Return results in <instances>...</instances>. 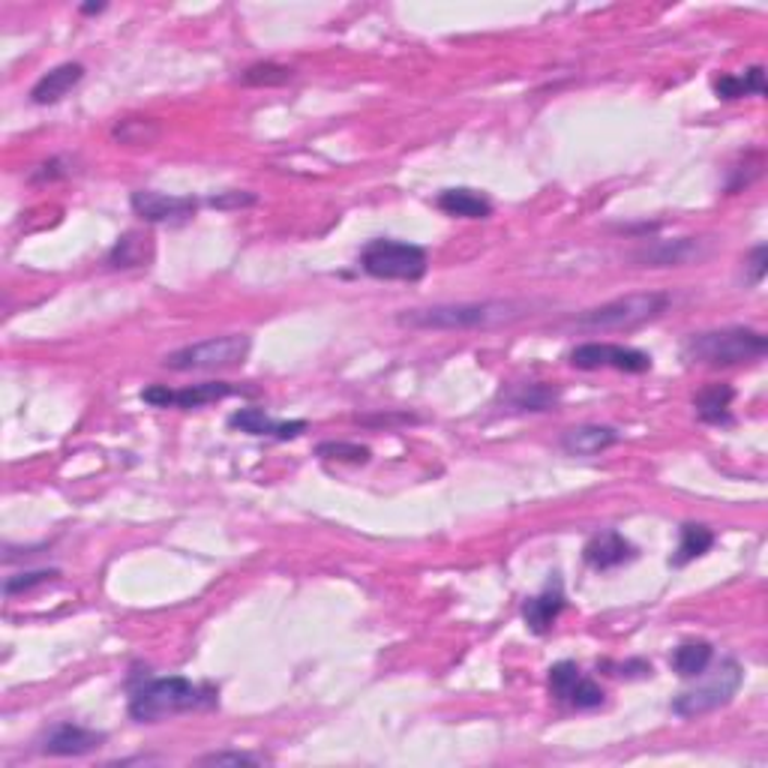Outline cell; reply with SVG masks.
<instances>
[{
  "label": "cell",
  "instance_id": "52a82bcc",
  "mask_svg": "<svg viewBox=\"0 0 768 768\" xmlns=\"http://www.w3.org/2000/svg\"><path fill=\"white\" fill-rule=\"evenodd\" d=\"M744 682L742 667L735 660H723L718 670L711 672V679L706 684H696L691 691H684L672 699V711L679 718H703L715 708L732 703V696L739 694V687Z\"/></svg>",
  "mask_w": 768,
  "mask_h": 768
},
{
  "label": "cell",
  "instance_id": "8992f818",
  "mask_svg": "<svg viewBox=\"0 0 768 768\" xmlns=\"http://www.w3.org/2000/svg\"><path fill=\"white\" fill-rule=\"evenodd\" d=\"M253 340L249 333H225L214 340L193 342L183 345L178 352L162 357V366H169L174 373H214V369H232L241 366L249 357Z\"/></svg>",
  "mask_w": 768,
  "mask_h": 768
},
{
  "label": "cell",
  "instance_id": "9c48e42d",
  "mask_svg": "<svg viewBox=\"0 0 768 768\" xmlns=\"http://www.w3.org/2000/svg\"><path fill=\"white\" fill-rule=\"evenodd\" d=\"M237 391L241 388H234L229 381H202V385L183 388V391H171L166 385H150L142 391V400L147 405H157V409H202L208 403H220Z\"/></svg>",
  "mask_w": 768,
  "mask_h": 768
},
{
  "label": "cell",
  "instance_id": "ba28073f",
  "mask_svg": "<svg viewBox=\"0 0 768 768\" xmlns=\"http://www.w3.org/2000/svg\"><path fill=\"white\" fill-rule=\"evenodd\" d=\"M568 361L576 369H619V373H648L651 369V354L639 352V349H627V345H615V342H583L576 345Z\"/></svg>",
  "mask_w": 768,
  "mask_h": 768
},
{
  "label": "cell",
  "instance_id": "ffe728a7",
  "mask_svg": "<svg viewBox=\"0 0 768 768\" xmlns=\"http://www.w3.org/2000/svg\"><path fill=\"white\" fill-rule=\"evenodd\" d=\"M732 400H735V391H732L730 385H708V388H703V391L694 397V409L703 424H711V427H730Z\"/></svg>",
  "mask_w": 768,
  "mask_h": 768
},
{
  "label": "cell",
  "instance_id": "f546056e",
  "mask_svg": "<svg viewBox=\"0 0 768 768\" xmlns=\"http://www.w3.org/2000/svg\"><path fill=\"white\" fill-rule=\"evenodd\" d=\"M202 766H256V763H265L261 756L256 754H237V751H222V754H208L198 759Z\"/></svg>",
  "mask_w": 768,
  "mask_h": 768
},
{
  "label": "cell",
  "instance_id": "e0dca14e",
  "mask_svg": "<svg viewBox=\"0 0 768 768\" xmlns=\"http://www.w3.org/2000/svg\"><path fill=\"white\" fill-rule=\"evenodd\" d=\"M619 429L600 427V424H583V427H571L561 436V451L571 456H598V453L610 451L612 444H619Z\"/></svg>",
  "mask_w": 768,
  "mask_h": 768
},
{
  "label": "cell",
  "instance_id": "2e32d148",
  "mask_svg": "<svg viewBox=\"0 0 768 768\" xmlns=\"http://www.w3.org/2000/svg\"><path fill=\"white\" fill-rule=\"evenodd\" d=\"M583 559L595 571H612V568H622L627 561H634L636 547L627 537L619 535L615 528H610V532H600V535L588 540L586 549H583Z\"/></svg>",
  "mask_w": 768,
  "mask_h": 768
},
{
  "label": "cell",
  "instance_id": "7c38bea8",
  "mask_svg": "<svg viewBox=\"0 0 768 768\" xmlns=\"http://www.w3.org/2000/svg\"><path fill=\"white\" fill-rule=\"evenodd\" d=\"M711 253V246L703 237H679V241H660L646 249L634 253V261L643 268H682L691 261H703Z\"/></svg>",
  "mask_w": 768,
  "mask_h": 768
},
{
  "label": "cell",
  "instance_id": "cb8c5ba5",
  "mask_svg": "<svg viewBox=\"0 0 768 768\" xmlns=\"http://www.w3.org/2000/svg\"><path fill=\"white\" fill-rule=\"evenodd\" d=\"M711 658H715V648L708 646L706 639H694V643H682L675 648L670 663L682 679H699L711 667Z\"/></svg>",
  "mask_w": 768,
  "mask_h": 768
},
{
  "label": "cell",
  "instance_id": "d6986e66",
  "mask_svg": "<svg viewBox=\"0 0 768 768\" xmlns=\"http://www.w3.org/2000/svg\"><path fill=\"white\" fill-rule=\"evenodd\" d=\"M441 214L448 217H460V220H487L492 217V202L477 190L468 186H453V190H441L436 198Z\"/></svg>",
  "mask_w": 768,
  "mask_h": 768
},
{
  "label": "cell",
  "instance_id": "44dd1931",
  "mask_svg": "<svg viewBox=\"0 0 768 768\" xmlns=\"http://www.w3.org/2000/svg\"><path fill=\"white\" fill-rule=\"evenodd\" d=\"M559 400L561 391L549 381H528V385H516L504 393V403L516 412H552Z\"/></svg>",
  "mask_w": 768,
  "mask_h": 768
},
{
  "label": "cell",
  "instance_id": "4dcf8cb0",
  "mask_svg": "<svg viewBox=\"0 0 768 768\" xmlns=\"http://www.w3.org/2000/svg\"><path fill=\"white\" fill-rule=\"evenodd\" d=\"M744 270H747V282L751 285H759V282L766 280V270H768V246L759 244L751 253V258H747V265H744Z\"/></svg>",
  "mask_w": 768,
  "mask_h": 768
},
{
  "label": "cell",
  "instance_id": "d6a6232c",
  "mask_svg": "<svg viewBox=\"0 0 768 768\" xmlns=\"http://www.w3.org/2000/svg\"><path fill=\"white\" fill-rule=\"evenodd\" d=\"M63 166V159L58 157V159H49V162H42L34 174H31V181L34 183H42V181H58V178H63L66 171L61 169Z\"/></svg>",
  "mask_w": 768,
  "mask_h": 768
},
{
  "label": "cell",
  "instance_id": "f1b7e54d",
  "mask_svg": "<svg viewBox=\"0 0 768 768\" xmlns=\"http://www.w3.org/2000/svg\"><path fill=\"white\" fill-rule=\"evenodd\" d=\"M318 456L325 460H340V463H369V448H361V444H349V441H325L318 444Z\"/></svg>",
  "mask_w": 768,
  "mask_h": 768
},
{
  "label": "cell",
  "instance_id": "484cf974",
  "mask_svg": "<svg viewBox=\"0 0 768 768\" xmlns=\"http://www.w3.org/2000/svg\"><path fill=\"white\" fill-rule=\"evenodd\" d=\"M292 78H294V70H289V66H282V63H273V61L253 63V66H246L244 75H241V82H244L246 87H282V85H289Z\"/></svg>",
  "mask_w": 768,
  "mask_h": 768
},
{
  "label": "cell",
  "instance_id": "30bf717a",
  "mask_svg": "<svg viewBox=\"0 0 768 768\" xmlns=\"http://www.w3.org/2000/svg\"><path fill=\"white\" fill-rule=\"evenodd\" d=\"M549 694L573 708H598L604 703V691L592 679H586L573 660H561L556 667H549Z\"/></svg>",
  "mask_w": 768,
  "mask_h": 768
},
{
  "label": "cell",
  "instance_id": "5b68a950",
  "mask_svg": "<svg viewBox=\"0 0 768 768\" xmlns=\"http://www.w3.org/2000/svg\"><path fill=\"white\" fill-rule=\"evenodd\" d=\"M361 268L373 280L388 282H417L429 268L427 253L409 241L376 237L361 249Z\"/></svg>",
  "mask_w": 768,
  "mask_h": 768
},
{
  "label": "cell",
  "instance_id": "8fae6325",
  "mask_svg": "<svg viewBox=\"0 0 768 768\" xmlns=\"http://www.w3.org/2000/svg\"><path fill=\"white\" fill-rule=\"evenodd\" d=\"M130 205L135 217H142L145 222H171V225L193 220V214L198 210V202L193 196H166L154 190H135Z\"/></svg>",
  "mask_w": 768,
  "mask_h": 768
},
{
  "label": "cell",
  "instance_id": "277c9868",
  "mask_svg": "<svg viewBox=\"0 0 768 768\" xmlns=\"http://www.w3.org/2000/svg\"><path fill=\"white\" fill-rule=\"evenodd\" d=\"M667 306H670V294L663 292L624 294V297L580 313L573 318V325L583 330H634L655 321Z\"/></svg>",
  "mask_w": 768,
  "mask_h": 768
},
{
  "label": "cell",
  "instance_id": "1f68e13d",
  "mask_svg": "<svg viewBox=\"0 0 768 768\" xmlns=\"http://www.w3.org/2000/svg\"><path fill=\"white\" fill-rule=\"evenodd\" d=\"M249 205H256V196H253V193H237V190H229V193H222V196L210 198V208L217 210L249 208Z\"/></svg>",
  "mask_w": 768,
  "mask_h": 768
},
{
  "label": "cell",
  "instance_id": "7402d4cb",
  "mask_svg": "<svg viewBox=\"0 0 768 768\" xmlns=\"http://www.w3.org/2000/svg\"><path fill=\"white\" fill-rule=\"evenodd\" d=\"M711 547H715V532H711L708 525L684 523L682 535H679V549H675L670 564L672 568H684V564H691V561L699 559V556H706Z\"/></svg>",
  "mask_w": 768,
  "mask_h": 768
},
{
  "label": "cell",
  "instance_id": "4fadbf2b",
  "mask_svg": "<svg viewBox=\"0 0 768 768\" xmlns=\"http://www.w3.org/2000/svg\"><path fill=\"white\" fill-rule=\"evenodd\" d=\"M106 744V732L87 730L82 723L63 720L58 727H51L42 739V754L46 756H85L94 754Z\"/></svg>",
  "mask_w": 768,
  "mask_h": 768
},
{
  "label": "cell",
  "instance_id": "4316f807",
  "mask_svg": "<svg viewBox=\"0 0 768 768\" xmlns=\"http://www.w3.org/2000/svg\"><path fill=\"white\" fill-rule=\"evenodd\" d=\"M114 138L123 145H154L159 138V123L154 121H121L114 126Z\"/></svg>",
  "mask_w": 768,
  "mask_h": 768
},
{
  "label": "cell",
  "instance_id": "836d02e7",
  "mask_svg": "<svg viewBox=\"0 0 768 768\" xmlns=\"http://www.w3.org/2000/svg\"><path fill=\"white\" fill-rule=\"evenodd\" d=\"M102 10H106V3H85V7H82V13L85 15H97L102 13Z\"/></svg>",
  "mask_w": 768,
  "mask_h": 768
},
{
  "label": "cell",
  "instance_id": "3957f363",
  "mask_svg": "<svg viewBox=\"0 0 768 768\" xmlns=\"http://www.w3.org/2000/svg\"><path fill=\"white\" fill-rule=\"evenodd\" d=\"M768 352V340L754 328H723L694 333L682 342L684 364L739 366L754 364Z\"/></svg>",
  "mask_w": 768,
  "mask_h": 768
},
{
  "label": "cell",
  "instance_id": "83f0119b",
  "mask_svg": "<svg viewBox=\"0 0 768 768\" xmlns=\"http://www.w3.org/2000/svg\"><path fill=\"white\" fill-rule=\"evenodd\" d=\"M58 576H61L58 571L15 573V576H7V583H3V595H7V598H15V595H22V592H31V588L46 586V583L58 580Z\"/></svg>",
  "mask_w": 768,
  "mask_h": 768
},
{
  "label": "cell",
  "instance_id": "603a6c76",
  "mask_svg": "<svg viewBox=\"0 0 768 768\" xmlns=\"http://www.w3.org/2000/svg\"><path fill=\"white\" fill-rule=\"evenodd\" d=\"M718 99H742V97H766V70L751 66L744 75H720L715 82Z\"/></svg>",
  "mask_w": 768,
  "mask_h": 768
},
{
  "label": "cell",
  "instance_id": "9a60e30c",
  "mask_svg": "<svg viewBox=\"0 0 768 768\" xmlns=\"http://www.w3.org/2000/svg\"><path fill=\"white\" fill-rule=\"evenodd\" d=\"M564 607H568L564 586H561L559 573H552L547 588H544L540 595H535V598L525 600V607H523L525 627L537 636L549 634V631H552V624L559 622V615L564 612Z\"/></svg>",
  "mask_w": 768,
  "mask_h": 768
},
{
  "label": "cell",
  "instance_id": "d4e9b609",
  "mask_svg": "<svg viewBox=\"0 0 768 768\" xmlns=\"http://www.w3.org/2000/svg\"><path fill=\"white\" fill-rule=\"evenodd\" d=\"M150 256H154L150 237L138 232H126L109 253V265L111 268H147Z\"/></svg>",
  "mask_w": 768,
  "mask_h": 768
},
{
  "label": "cell",
  "instance_id": "ac0fdd59",
  "mask_svg": "<svg viewBox=\"0 0 768 768\" xmlns=\"http://www.w3.org/2000/svg\"><path fill=\"white\" fill-rule=\"evenodd\" d=\"M82 78H85V66H82V63H61V66L49 70V73L39 78L37 85L31 87V99H34L37 106H54V102H61Z\"/></svg>",
  "mask_w": 768,
  "mask_h": 768
},
{
  "label": "cell",
  "instance_id": "5bb4252c",
  "mask_svg": "<svg viewBox=\"0 0 768 768\" xmlns=\"http://www.w3.org/2000/svg\"><path fill=\"white\" fill-rule=\"evenodd\" d=\"M229 427L241 429L246 436H258V439H297L306 432V420H273V417L265 412V409H256V405H246L241 412H234L229 417Z\"/></svg>",
  "mask_w": 768,
  "mask_h": 768
},
{
  "label": "cell",
  "instance_id": "7a4b0ae2",
  "mask_svg": "<svg viewBox=\"0 0 768 768\" xmlns=\"http://www.w3.org/2000/svg\"><path fill=\"white\" fill-rule=\"evenodd\" d=\"M217 703V694L210 687L190 682L183 675H166V679H147L142 687H135L130 696V718L138 723H157V720L174 718L183 711H196Z\"/></svg>",
  "mask_w": 768,
  "mask_h": 768
},
{
  "label": "cell",
  "instance_id": "6da1fadb",
  "mask_svg": "<svg viewBox=\"0 0 768 768\" xmlns=\"http://www.w3.org/2000/svg\"><path fill=\"white\" fill-rule=\"evenodd\" d=\"M532 301H472V304H439L427 309H405L397 325L412 330H477L504 328L532 316Z\"/></svg>",
  "mask_w": 768,
  "mask_h": 768
}]
</instances>
